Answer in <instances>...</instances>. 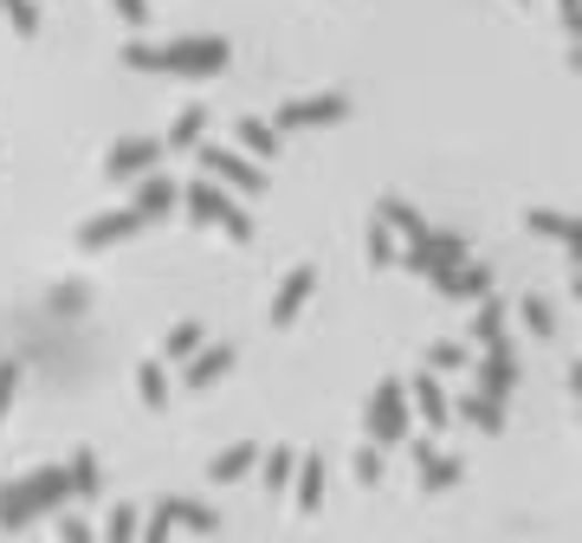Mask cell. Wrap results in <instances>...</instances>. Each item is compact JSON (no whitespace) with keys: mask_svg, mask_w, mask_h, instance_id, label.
Returning <instances> with one entry per match:
<instances>
[{"mask_svg":"<svg viewBox=\"0 0 582 543\" xmlns=\"http://www.w3.org/2000/svg\"><path fill=\"white\" fill-rule=\"evenodd\" d=\"M518 382V362H511V349H486V369H479V395L486 401H504Z\"/></svg>","mask_w":582,"mask_h":543,"instance_id":"obj_1","label":"cell"},{"mask_svg":"<svg viewBox=\"0 0 582 543\" xmlns=\"http://www.w3.org/2000/svg\"><path fill=\"white\" fill-rule=\"evenodd\" d=\"M440 291H453V298H492V266H460V272H447L440 278Z\"/></svg>","mask_w":582,"mask_h":543,"instance_id":"obj_2","label":"cell"},{"mask_svg":"<svg viewBox=\"0 0 582 543\" xmlns=\"http://www.w3.org/2000/svg\"><path fill=\"white\" fill-rule=\"evenodd\" d=\"M518 317H524V330H531L538 344H550V337H557V305H550V298H538V291L518 305Z\"/></svg>","mask_w":582,"mask_h":543,"instance_id":"obj_3","label":"cell"},{"mask_svg":"<svg viewBox=\"0 0 582 543\" xmlns=\"http://www.w3.org/2000/svg\"><path fill=\"white\" fill-rule=\"evenodd\" d=\"M369 421H376V433H388V440L401 433L408 408H401V388H395V382H382V395H376V414H369Z\"/></svg>","mask_w":582,"mask_h":543,"instance_id":"obj_4","label":"cell"},{"mask_svg":"<svg viewBox=\"0 0 582 543\" xmlns=\"http://www.w3.org/2000/svg\"><path fill=\"white\" fill-rule=\"evenodd\" d=\"M472 337H479L486 349H511V337H504V305H499V298H486V305H479V324H472Z\"/></svg>","mask_w":582,"mask_h":543,"instance_id":"obj_5","label":"cell"},{"mask_svg":"<svg viewBox=\"0 0 582 543\" xmlns=\"http://www.w3.org/2000/svg\"><path fill=\"white\" fill-rule=\"evenodd\" d=\"M421 472L433 492H447V485H460V460L453 453H433V447H421Z\"/></svg>","mask_w":582,"mask_h":543,"instance_id":"obj_6","label":"cell"},{"mask_svg":"<svg viewBox=\"0 0 582 543\" xmlns=\"http://www.w3.org/2000/svg\"><path fill=\"white\" fill-rule=\"evenodd\" d=\"M466 414L486 427V433H499L504 427V401H486V395H466Z\"/></svg>","mask_w":582,"mask_h":543,"instance_id":"obj_7","label":"cell"},{"mask_svg":"<svg viewBox=\"0 0 582 543\" xmlns=\"http://www.w3.org/2000/svg\"><path fill=\"white\" fill-rule=\"evenodd\" d=\"M415 401H421V414L433 427L447 421V395H440V388H433V376H421V382H415Z\"/></svg>","mask_w":582,"mask_h":543,"instance_id":"obj_8","label":"cell"},{"mask_svg":"<svg viewBox=\"0 0 582 543\" xmlns=\"http://www.w3.org/2000/svg\"><path fill=\"white\" fill-rule=\"evenodd\" d=\"M305 291H310V272H292L285 278V298H278V317H292V310L305 305Z\"/></svg>","mask_w":582,"mask_h":543,"instance_id":"obj_9","label":"cell"},{"mask_svg":"<svg viewBox=\"0 0 582 543\" xmlns=\"http://www.w3.org/2000/svg\"><path fill=\"white\" fill-rule=\"evenodd\" d=\"M460 362H466L460 344H440V349H433V369H460Z\"/></svg>","mask_w":582,"mask_h":543,"instance_id":"obj_10","label":"cell"},{"mask_svg":"<svg viewBox=\"0 0 582 543\" xmlns=\"http://www.w3.org/2000/svg\"><path fill=\"white\" fill-rule=\"evenodd\" d=\"M570 395H576V401H582V356H576V362H570Z\"/></svg>","mask_w":582,"mask_h":543,"instance_id":"obj_11","label":"cell"},{"mask_svg":"<svg viewBox=\"0 0 582 543\" xmlns=\"http://www.w3.org/2000/svg\"><path fill=\"white\" fill-rule=\"evenodd\" d=\"M7 395H13V369H0V408H7Z\"/></svg>","mask_w":582,"mask_h":543,"instance_id":"obj_12","label":"cell"},{"mask_svg":"<svg viewBox=\"0 0 582 543\" xmlns=\"http://www.w3.org/2000/svg\"><path fill=\"white\" fill-rule=\"evenodd\" d=\"M557 7H563V20H576L582 13V0H557Z\"/></svg>","mask_w":582,"mask_h":543,"instance_id":"obj_13","label":"cell"},{"mask_svg":"<svg viewBox=\"0 0 582 543\" xmlns=\"http://www.w3.org/2000/svg\"><path fill=\"white\" fill-rule=\"evenodd\" d=\"M576 298H582V266H576Z\"/></svg>","mask_w":582,"mask_h":543,"instance_id":"obj_14","label":"cell"}]
</instances>
